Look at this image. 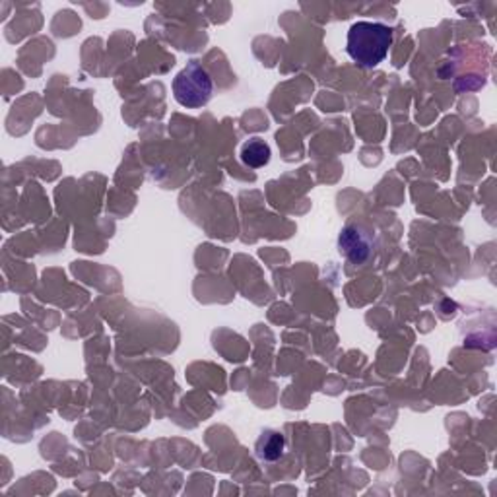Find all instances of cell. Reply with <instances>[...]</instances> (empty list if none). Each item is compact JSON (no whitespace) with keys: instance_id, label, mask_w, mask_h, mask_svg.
<instances>
[{"instance_id":"obj_3","label":"cell","mask_w":497,"mask_h":497,"mask_svg":"<svg viewBox=\"0 0 497 497\" xmlns=\"http://www.w3.org/2000/svg\"><path fill=\"white\" fill-rule=\"evenodd\" d=\"M341 251L346 254V257L351 262H363L366 261L371 249H373V232L371 229H366L363 226H356L351 224L348 227H344V232L341 235Z\"/></svg>"},{"instance_id":"obj_1","label":"cell","mask_w":497,"mask_h":497,"mask_svg":"<svg viewBox=\"0 0 497 497\" xmlns=\"http://www.w3.org/2000/svg\"><path fill=\"white\" fill-rule=\"evenodd\" d=\"M393 28L379 22H356L348 31V55L363 68H375L389 55Z\"/></svg>"},{"instance_id":"obj_2","label":"cell","mask_w":497,"mask_h":497,"mask_svg":"<svg viewBox=\"0 0 497 497\" xmlns=\"http://www.w3.org/2000/svg\"><path fill=\"white\" fill-rule=\"evenodd\" d=\"M214 84L209 72L199 63L191 60L173 80V93L179 105L187 109L204 107L212 98Z\"/></svg>"},{"instance_id":"obj_5","label":"cell","mask_w":497,"mask_h":497,"mask_svg":"<svg viewBox=\"0 0 497 497\" xmlns=\"http://www.w3.org/2000/svg\"><path fill=\"white\" fill-rule=\"evenodd\" d=\"M284 447H286V439L282 433L278 431H266L262 433L259 441H257V455L262 460H278L284 455Z\"/></svg>"},{"instance_id":"obj_4","label":"cell","mask_w":497,"mask_h":497,"mask_svg":"<svg viewBox=\"0 0 497 497\" xmlns=\"http://www.w3.org/2000/svg\"><path fill=\"white\" fill-rule=\"evenodd\" d=\"M241 162L247 167L259 169L271 162V146L261 138L249 140L244 148H241Z\"/></svg>"}]
</instances>
